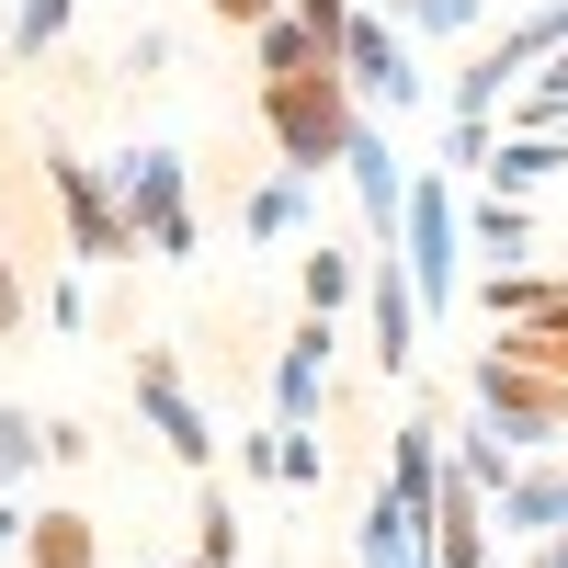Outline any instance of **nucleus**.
<instances>
[{"mask_svg":"<svg viewBox=\"0 0 568 568\" xmlns=\"http://www.w3.org/2000/svg\"><path fill=\"white\" fill-rule=\"evenodd\" d=\"M524 136H568V114H535V125H524Z\"/></svg>","mask_w":568,"mask_h":568,"instance_id":"473e14b6","label":"nucleus"},{"mask_svg":"<svg viewBox=\"0 0 568 568\" xmlns=\"http://www.w3.org/2000/svg\"><path fill=\"white\" fill-rule=\"evenodd\" d=\"M444 466H455V478L478 489V500H500L511 478H524V455H511V444L489 433V420H444Z\"/></svg>","mask_w":568,"mask_h":568,"instance_id":"2eb2a0df","label":"nucleus"},{"mask_svg":"<svg viewBox=\"0 0 568 568\" xmlns=\"http://www.w3.org/2000/svg\"><path fill=\"white\" fill-rule=\"evenodd\" d=\"M296 296H307V318H342V296H364V251H342V240L296 251Z\"/></svg>","mask_w":568,"mask_h":568,"instance_id":"dca6fc26","label":"nucleus"},{"mask_svg":"<svg viewBox=\"0 0 568 568\" xmlns=\"http://www.w3.org/2000/svg\"><path fill=\"white\" fill-rule=\"evenodd\" d=\"M557 171H568V136H500V149H489V194L524 205L535 182H557Z\"/></svg>","mask_w":568,"mask_h":568,"instance_id":"f3484780","label":"nucleus"},{"mask_svg":"<svg viewBox=\"0 0 568 568\" xmlns=\"http://www.w3.org/2000/svg\"><path fill=\"white\" fill-rule=\"evenodd\" d=\"M251 69H262V80H307V69H342V58H329V45H318V34L296 23V0H284V23H273V34L251 45Z\"/></svg>","mask_w":568,"mask_h":568,"instance_id":"6ab92c4d","label":"nucleus"},{"mask_svg":"<svg viewBox=\"0 0 568 568\" xmlns=\"http://www.w3.org/2000/svg\"><path fill=\"white\" fill-rule=\"evenodd\" d=\"M23 568H103V524H91L80 500H45L23 524Z\"/></svg>","mask_w":568,"mask_h":568,"instance_id":"4468645a","label":"nucleus"},{"mask_svg":"<svg viewBox=\"0 0 568 568\" xmlns=\"http://www.w3.org/2000/svg\"><path fill=\"white\" fill-rule=\"evenodd\" d=\"M45 194H58V227H69L80 262H136V227H125V205H114V171H103V160L45 149Z\"/></svg>","mask_w":568,"mask_h":568,"instance_id":"423d86ee","label":"nucleus"},{"mask_svg":"<svg viewBox=\"0 0 568 568\" xmlns=\"http://www.w3.org/2000/svg\"><path fill=\"white\" fill-rule=\"evenodd\" d=\"M466 240L489 251V273H524V251H535V216L511 205V194H489V205H466Z\"/></svg>","mask_w":568,"mask_h":568,"instance_id":"a211bd4d","label":"nucleus"},{"mask_svg":"<svg viewBox=\"0 0 568 568\" xmlns=\"http://www.w3.org/2000/svg\"><path fill=\"white\" fill-rule=\"evenodd\" d=\"M489 546H500V524H489V500L444 466V489H433V568H489Z\"/></svg>","mask_w":568,"mask_h":568,"instance_id":"ddd939ff","label":"nucleus"},{"mask_svg":"<svg viewBox=\"0 0 568 568\" xmlns=\"http://www.w3.org/2000/svg\"><path fill=\"white\" fill-rule=\"evenodd\" d=\"M329 353H342V318H296V329H284V353H273V420L307 433V409H329Z\"/></svg>","mask_w":568,"mask_h":568,"instance_id":"9b49d317","label":"nucleus"},{"mask_svg":"<svg viewBox=\"0 0 568 568\" xmlns=\"http://www.w3.org/2000/svg\"><path fill=\"white\" fill-rule=\"evenodd\" d=\"M23 318H34V296H23V262L0 251V342H23Z\"/></svg>","mask_w":568,"mask_h":568,"instance_id":"cd10ccee","label":"nucleus"},{"mask_svg":"<svg viewBox=\"0 0 568 568\" xmlns=\"http://www.w3.org/2000/svg\"><path fill=\"white\" fill-rule=\"evenodd\" d=\"M524 568H568V535H546V546H524Z\"/></svg>","mask_w":568,"mask_h":568,"instance_id":"2f4dec72","label":"nucleus"},{"mask_svg":"<svg viewBox=\"0 0 568 568\" xmlns=\"http://www.w3.org/2000/svg\"><path fill=\"white\" fill-rule=\"evenodd\" d=\"M364 329H375V364L387 375H409V353H420V296H409V262L398 251H364Z\"/></svg>","mask_w":568,"mask_h":568,"instance_id":"9d476101","label":"nucleus"},{"mask_svg":"<svg viewBox=\"0 0 568 568\" xmlns=\"http://www.w3.org/2000/svg\"><path fill=\"white\" fill-rule=\"evenodd\" d=\"M34 466H45V420H34V409H12V398H0V500H12V489L34 478Z\"/></svg>","mask_w":568,"mask_h":568,"instance_id":"412c9836","label":"nucleus"},{"mask_svg":"<svg viewBox=\"0 0 568 568\" xmlns=\"http://www.w3.org/2000/svg\"><path fill=\"white\" fill-rule=\"evenodd\" d=\"M0 69H12V58H0Z\"/></svg>","mask_w":568,"mask_h":568,"instance_id":"f704fd0d","label":"nucleus"},{"mask_svg":"<svg viewBox=\"0 0 568 568\" xmlns=\"http://www.w3.org/2000/svg\"><path fill=\"white\" fill-rule=\"evenodd\" d=\"M240 227H251V240H296V227H307V182H296V171H273V182H251V205H240Z\"/></svg>","mask_w":568,"mask_h":568,"instance_id":"aec40b11","label":"nucleus"},{"mask_svg":"<svg viewBox=\"0 0 568 568\" xmlns=\"http://www.w3.org/2000/svg\"><path fill=\"white\" fill-rule=\"evenodd\" d=\"M136 420H149V433H160V455H171V466H194V478L216 466V420L194 409V387H182V364H171L160 342L136 353Z\"/></svg>","mask_w":568,"mask_h":568,"instance_id":"6e6552de","label":"nucleus"},{"mask_svg":"<svg viewBox=\"0 0 568 568\" xmlns=\"http://www.w3.org/2000/svg\"><path fill=\"white\" fill-rule=\"evenodd\" d=\"M444 171H489V125H478V114L444 125Z\"/></svg>","mask_w":568,"mask_h":568,"instance_id":"bb28decb","label":"nucleus"},{"mask_svg":"<svg viewBox=\"0 0 568 568\" xmlns=\"http://www.w3.org/2000/svg\"><path fill=\"white\" fill-rule=\"evenodd\" d=\"M216 23H227V34H251V45H262V34L284 23V0H216Z\"/></svg>","mask_w":568,"mask_h":568,"instance_id":"c85d7f7f","label":"nucleus"},{"mask_svg":"<svg viewBox=\"0 0 568 568\" xmlns=\"http://www.w3.org/2000/svg\"><path fill=\"white\" fill-rule=\"evenodd\" d=\"M69 23H80V0H12V45H0V58H45Z\"/></svg>","mask_w":568,"mask_h":568,"instance_id":"5701e85b","label":"nucleus"},{"mask_svg":"<svg viewBox=\"0 0 568 568\" xmlns=\"http://www.w3.org/2000/svg\"><path fill=\"white\" fill-rule=\"evenodd\" d=\"M535 114H568V58H557V69H546V80L524 91V125H535Z\"/></svg>","mask_w":568,"mask_h":568,"instance_id":"c756f323","label":"nucleus"},{"mask_svg":"<svg viewBox=\"0 0 568 568\" xmlns=\"http://www.w3.org/2000/svg\"><path fill=\"white\" fill-rule=\"evenodd\" d=\"M194 568H240V511H227L216 478H205V500H194Z\"/></svg>","mask_w":568,"mask_h":568,"instance_id":"4be33fe9","label":"nucleus"},{"mask_svg":"<svg viewBox=\"0 0 568 568\" xmlns=\"http://www.w3.org/2000/svg\"><path fill=\"white\" fill-rule=\"evenodd\" d=\"M387 23L398 34H478L489 12H478V0H387Z\"/></svg>","mask_w":568,"mask_h":568,"instance_id":"b1692460","label":"nucleus"},{"mask_svg":"<svg viewBox=\"0 0 568 568\" xmlns=\"http://www.w3.org/2000/svg\"><path fill=\"white\" fill-rule=\"evenodd\" d=\"M23 524H34V511H23V500H0V557H23Z\"/></svg>","mask_w":568,"mask_h":568,"instance_id":"7c9ffc66","label":"nucleus"},{"mask_svg":"<svg viewBox=\"0 0 568 568\" xmlns=\"http://www.w3.org/2000/svg\"><path fill=\"white\" fill-rule=\"evenodd\" d=\"M103 171H114V205L136 227V251L149 262H194V171H182V149H125Z\"/></svg>","mask_w":568,"mask_h":568,"instance_id":"7ed1b4c3","label":"nucleus"},{"mask_svg":"<svg viewBox=\"0 0 568 568\" xmlns=\"http://www.w3.org/2000/svg\"><path fill=\"white\" fill-rule=\"evenodd\" d=\"M557 58H568V0H546V12H524V23H500L478 58L455 69V114H478V125H489L500 91H511V80H546Z\"/></svg>","mask_w":568,"mask_h":568,"instance_id":"39448f33","label":"nucleus"},{"mask_svg":"<svg viewBox=\"0 0 568 568\" xmlns=\"http://www.w3.org/2000/svg\"><path fill=\"white\" fill-rule=\"evenodd\" d=\"M353 12H364V0H296V23L329 45V58H342V34H353Z\"/></svg>","mask_w":568,"mask_h":568,"instance_id":"a878e982","label":"nucleus"},{"mask_svg":"<svg viewBox=\"0 0 568 568\" xmlns=\"http://www.w3.org/2000/svg\"><path fill=\"white\" fill-rule=\"evenodd\" d=\"M466 398H478V420L524 466L568 444V375H535V364H511V353H478V364H466Z\"/></svg>","mask_w":568,"mask_h":568,"instance_id":"f03ea898","label":"nucleus"},{"mask_svg":"<svg viewBox=\"0 0 568 568\" xmlns=\"http://www.w3.org/2000/svg\"><path fill=\"white\" fill-rule=\"evenodd\" d=\"M342 80H353L364 114H420V103H433V80H420L409 34H398L387 12H353V34H342Z\"/></svg>","mask_w":568,"mask_h":568,"instance_id":"0eeeda50","label":"nucleus"},{"mask_svg":"<svg viewBox=\"0 0 568 568\" xmlns=\"http://www.w3.org/2000/svg\"><path fill=\"white\" fill-rule=\"evenodd\" d=\"M149 568H194V557H149Z\"/></svg>","mask_w":568,"mask_h":568,"instance_id":"72a5a7b5","label":"nucleus"},{"mask_svg":"<svg viewBox=\"0 0 568 568\" xmlns=\"http://www.w3.org/2000/svg\"><path fill=\"white\" fill-rule=\"evenodd\" d=\"M342 182H353V205H364V240H375V251H398V227H409V171H398V136L375 125V114H364V136H353Z\"/></svg>","mask_w":568,"mask_h":568,"instance_id":"1a4fd4ad","label":"nucleus"},{"mask_svg":"<svg viewBox=\"0 0 568 568\" xmlns=\"http://www.w3.org/2000/svg\"><path fill=\"white\" fill-rule=\"evenodd\" d=\"M262 136H273V160L318 194V171H342L353 160V136H364V103H353V80L342 69H307V80H262Z\"/></svg>","mask_w":568,"mask_h":568,"instance_id":"f257e3e1","label":"nucleus"},{"mask_svg":"<svg viewBox=\"0 0 568 568\" xmlns=\"http://www.w3.org/2000/svg\"><path fill=\"white\" fill-rule=\"evenodd\" d=\"M273 478H284V489H318V478H329V444L296 433V420H273Z\"/></svg>","mask_w":568,"mask_h":568,"instance_id":"393cba45","label":"nucleus"},{"mask_svg":"<svg viewBox=\"0 0 568 568\" xmlns=\"http://www.w3.org/2000/svg\"><path fill=\"white\" fill-rule=\"evenodd\" d=\"M489 524H500V535H524V546L568 535V455H535L524 478H511V489L489 500Z\"/></svg>","mask_w":568,"mask_h":568,"instance_id":"f8f14e48","label":"nucleus"},{"mask_svg":"<svg viewBox=\"0 0 568 568\" xmlns=\"http://www.w3.org/2000/svg\"><path fill=\"white\" fill-rule=\"evenodd\" d=\"M398 262H409L420 318H444V307H455V284H466V205H455V171H409V227H398Z\"/></svg>","mask_w":568,"mask_h":568,"instance_id":"20e7f679","label":"nucleus"}]
</instances>
